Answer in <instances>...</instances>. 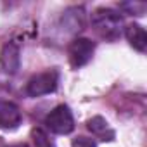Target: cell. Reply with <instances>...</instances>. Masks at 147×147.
<instances>
[{
	"label": "cell",
	"mask_w": 147,
	"mask_h": 147,
	"mask_svg": "<svg viewBox=\"0 0 147 147\" xmlns=\"http://www.w3.org/2000/svg\"><path fill=\"white\" fill-rule=\"evenodd\" d=\"M94 50H95V43L88 38H75L71 42L69 49H67V55H69V62L73 67H82L85 66L92 55H94Z\"/></svg>",
	"instance_id": "obj_4"
},
{
	"label": "cell",
	"mask_w": 147,
	"mask_h": 147,
	"mask_svg": "<svg viewBox=\"0 0 147 147\" xmlns=\"http://www.w3.org/2000/svg\"><path fill=\"white\" fill-rule=\"evenodd\" d=\"M125 36H126V40L130 42V45L135 50L145 52V49H147V35H145V30L140 24H137V23L128 24L126 30H125Z\"/></svg>",
	"instance_id": "obj_7"
},
{
	"label": "cell",
	"mask_w": 147,
	"mask_h": 147,
	"mask_svg": "<svg viewBox=\"0 0 147 147\" xmlns=\"http://www.w3.org/2000/svg\"><path fill=\"white\" fill-rule=\"evenodd\" d=\"M71 147H97V144H95L94 138H88V137L80 135V137H76V138H73Z\"/></svg>",
	"instance_id": "obj_10"
},
{
	"label": "cell",
	"mask_w": 147,
	"mask_h": 147,
	"mask_svg": "<svg viewBox=\"0 0 147 147\" xmlns=\"http://www.w3.org/2000/svg\"><path fill=\"white\" fill-rule=\"evenodd\" d=\"M121 9H128L130 14H135V16H142L144 11H145V4H138V2H133V4H123Z\"/></svg>",
	"instance_id": "obj_11"
},
{
	"label": "cell",
	"mask_w": 147,
	"mask_h": 147,
	"mask_svg": "<svg viewBox=\"0 0 147 147\" xmlns=\"http://www.w3.org/2000/svg\"><path fill=\"white\" fill-rule=\"evenodd\" d=\"M0 64H2V69L9 75L18 73L19 64H21V50L16 42H7L2 47V50H0Z\"/></svg>",
	"instance_id": "obj_6"
},
{
	"label": "cell",
	"mask_w": 147,
	"mask_h": 147,
	"mask_svg": "<svg viewBox=\"0 0 147 147\" xmlns=\"http://www.w3.org/2000/svg\"><path fill=\"white\" fill-rule=\"evenodd\" d=\"M31 140L35 147H54V142L50 137L42 130V128H33L31 130Z\"/></svg>",
	"instance_id": "obj_9"
},
{
	"label": "cell",
	"mask_w": 147,
	"mask_h": 147,
	"mask_svg": "<svg viewBox=\"0 0 147 147\" xmlns=\"http://www.w3.org/2000/svg\"><path fill=\"white\" fill-rule=\"evenodd\" d=\"M23 121L21 109L9 100H0V128L2 130H16Z\"/></svg>",
	"instance_id": "obj_5"
},
{
	"label": "cell",
	"mask_w": 147,
	"mask_h": 147,
	"mask_svg": "<svg viewBox=\"0 0 147 147\" xmlns=\"http://www.w3.org/2000/svg\"><path fill=\"white\" fill-rule=\"evenodd\" d=\"M92 24L95 31L106 38V40H116L121 35V26H123V18L119 16L118 11L109 9V7H99L92 14Z\"/></svg>",
	"instance_id": "obj_1"
},
{
	"label": "cell",
	"mask_w": 147,
	"mask_h": 147,
	"mask_svg": "<svg viewBox=\"0 0 147 147\" xmlns=\"http://www.w3.org/2000/svg\"><path fill=\"white\" fill-rule=\"evenodd\" d=\"M57 83H59V73L55 69H49L30 78V82L26 83V94L30 97H42L55 92Z\"/></svg>",
	"instance_id": "obj_3"
},
{
	"label": "cell",
	"mask_w": 147,
	"mask_h": 147,
	"mask_svg": "<svg viewBox=\"0 0 147 147\" xmlns=\"http://www.w3.org/2000/svg\"><path fill=\"white\" fill-rule=\"evenodd\" d=\"M87 128L95 133V135H100V137H106V131H109V125L107 121L102 118V116H94L87 121ZM111 133V131H109Z\"/></svg>",
	"instance_id": "obj_8"
},
{
	"label": "cell",
	"mask_w": 147,
	"mask_h": 147,
	"mask_svg": "<svg viewBox=\"0 0 147 147\" xmlns=\"http://www.w3.org/2000/svg\"><path fill=\"white\" fill-rule=\"evenodd\" d=\"M45 125L50 131L57 135H67L75 130V118H73V113L66 104H59L47 114Z\"/></svg>",
	"instance_id": "obj_2"
}]
</instances>
